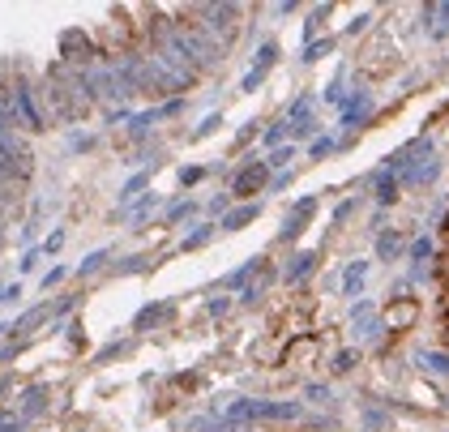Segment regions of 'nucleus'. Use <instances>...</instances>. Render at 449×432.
I'll return each mask as SVG.
<instances>
[{
  "label": "nucleus",
  "mask_w": 449,
  "mask_h": 432,
  "mask_svg": "<svg viewBox=\"0 0 449 432\" xmlns=\"http://www.w3.org/2000/svg\"><path fill=\"white\" fill-rule=\"evenodd\" d=\"M257 419H300V402H257Z\"/></svg>",
  "instance_id": "20e7f679"
},
{
  "label": "nucleus",
  "mask_w": 449,
  "mask_h": 432,
  "mask_svg": "<svg viewBox=\"0 0 449 432\" xmlns=\"http://www.w3.org/2000/svg\"><path fill=\"white\" fill-rule=\"evenodd\" d=\"M291 158H296V150H291V146H283V150H274V154L265 158V163H270V172H274V167H287Z\"/></svg>",
  "instance_id": "ddd939ff"
},
{
  "label": "nucleus",
  "mask_w": 449,
  "mask_h": 432,
  "mask_svg": "<svg viewBox=\"0 0 449 432\" xmlns=\"http://www.w3.org/2000/svg\"><path fill=\"white\" fill-rule=\"evenodd\" d=\"M411 317H415V300H403L398 308H389L385 321H389V326H403V321H411Z\"/></svg>",
  "instance_id": "f8f14e48"
},
{
  "label": "nucleus",
  "mask_w": 449,
  "mask_h": 432,
  "mask_svg": "<svg viewBox=\"0 0 449 432\" xmlns=\"http://www.w3.org/2000/svg\"><path fill=\"white\" fill-rule=\"evenodd\" d=\"M329 47H334V39H321V43H308V47H304V61H321V56H325V51H329Z\"/></svg>",
  "instance_id": "2eb2a0df"
},
{
  "label": "nucleus",
  "mask_w": 449,
  "mask_h": 432,
  "mask_svg": "<svg viewBox=\"0 0 449 432\" xmlns=\"http://www.w3.org/2000/svg\"><path fill=\"white\" fill-rule=\"evenodd\" d=\"M287 125H291V120L283 116V120H278L274 129H265V146H274V141H283V133H287Z\"/></svg>",
  "instance_id": "6ab92c4d"
},
{
  "label": "nucleus",
  "mask_w": 449,
  "mask_h": 432,
  "mask_svg": "<svg viewBox=\"0 0 449 432\" xmlns=\"http://www.w3.org/2000/svg\"><path fill=\"white\" fill-rule=\"evenodd\" d=\"M261 82H265V69H248V73H244V82H240V90H257Z\"/></svg>",
  "instance_id": "f3484780"
},
{
  "label": "nucleus",
  "mask_w": 449,
  "mask_h": 432,
  "mask_svg": "<svg viewBox=\"0 0 449 432\" xmlns=\"http://www.w3.org/2000/svg\"><path fill=\"white\" fill-rule=\"evenodd\" d=\"M312 269H317V253H300V257L287 265V274H283V279H287V283H300L304 274H312Z\"/></svg>",
  "instance_id": "0eeeda50"
},
{
  "label": "nucleus",
  "mask_w": 449,
  "mask_h": 432,
  "mask_svg": "<svg viewBox=\"0 0 449 432\" xmlns=\"http://www.w3.org/2000/svg\"><path fill=\"white\" fill-rule=\"evenodd\" d=\"M372 184H377V201H381V205H394V201H398V189H403V180H398L394 172H381Z\"/></svg>",
  "instance_id": "39448f33"
},
{
  "label": "nucleus",
  "mask_w": 449,
  "mask_h": 432,
  "mask_svg": "<svg viewBox=\"0 0 449 432\" xmlns=\"http://www.w3.org/2000/svg\"><path fill=\"white\" fill-rule=\"evenodd\" d=\"M265 180H270V163H248V167L232 180V197H253V193L265 189Z\"/></svg>",
  "instance_id": "f257e3e1"
},
{
  "label": "nucleus",
  "mask_w": 449,
  "mask_h": 432,
  "mask_svg": "<svg viewBox=\"0 0 449 432\" xmlns=\"http://www.w3.org/2000/svg\"><path fill=\"white\" fill-rule=\"evenodd\" d=\"M210 236H214V227H197V231H193V236L184 240V248H201V244H205Z\"/></svg>",
  "instance_id": "a211bd4d"
},
{
  "label": "nucleus",
  "mask_w": 449,
  "mask_h": 432,
  "mask_svg": "<svg viewBox=\"0 0 449 432\" xmlns=\"http://www.w3.org/2000/svg\"><path fill=\"white\" fill-rule=\"evenodd\" d=\"M334 146H339V141H334V137H317V141H312V150H308V154H312V158H321V154H329V150H334Z\"/></svg>",
  "instance_id": "412c9836"
},
{
  "label": "nucleus",
  "mask_w": 449,
  "mask_h": 432,
  "mask_svg": "<svg viewBox=\"0 0 449 432\" xmlns=\"http://www.w3.org/2000/svg\"><path fill=\"white\" fill-rule=\"evenodd\" d=\"M398 248H403V236H398V231H381V236H377V257H381V261L398 257Z\"/></svg>",
  "instance_id": "1a4fd4ad"
},
{
  "label": "nucleus",
  "mask_w": 449,
  "mask_h": 432,
  "mask_svg": "<svg viewBox=\"0 0 449 432\" xmlns=\"http://www.w3.org/2000/svg\"><path fill=\"white\" fill-rule=\"evenodd\" d=\"M355 368V351H339L334 355V372H351Z\"/></svg>",
  "instance_id": "dca6fc26"
},
{
  "label": "nucleus",
  "mask_w": 449,
  "mask_h": 432,
  "mask_svg": "<svg viewBox=\"0 0 449 432\" xmlns=\"http://www.w3.org/2000/svg\"><path fill=\"white\" fill-rule=\"evenodd\" d=\"M261 214V205L257 201H248V205H236L232 214H222V231H240V227H248L253 219Z\"/></svg>",
  "instance_id": "7ed1b4c3"
},
{
  "label": "nucleus",
  "mask_w": 449,
  "mask_h": 432,
  "mask_svg": "<svg viewBox=\"0 0 449 432\" xmlns=\"http://www.w3.org/2000/svg\"><path fill=\"white\" fill-rule=\"evenodd\" d=\"M167 312H172V304H150V308H141V312H137L133 326H137V330H150V326H158Z\"/></svg>",
  "instance_id": "6e6552de"
},
{
  "label": "nucleus",
  "mask_w": 449,
  "mask_h": 432,
  "mask_svg": "<svg viewBox=\"0 0 449 432\" xmlns=\"http://www.w3.org/2000/svg\"><path fill=\"white\" fill-rule=\"evenodd\" d=\"M103 257H107V253H90V257L82 261V274H90V269H99V261H103Z\"/></svg>",
  "instance_id": "5701e85b"
},
{
  "label": "nucleus",
  "mask_w": 449,
  "mask_h": 432,
  "mask_svg": "<svg viewBox=\"0 0 449 432\" xmlns=\"http://www.w3.org/2000/svg\"><path fill=\"white\" fill-rule=\"evenodd\" d=\"M419 364H424L428 372H441V376H449V351H424V355H419Z\"/></svg>",
  "instance_id": "9d476101"
},
{
  "label": "nucleus",
  "mask_w": 449,
  "mask_h": 432,
  "mask_svg": "<svg viewBox=\"0 0 449 432\" xmlns=\"http://www.w3.org/2000/svg\"><path fill=\"white\" fill-rule=\"evenodd\" d=\"M201 176H205V172H201V167H189V172H180V184H197V180H201Z\"/></svg>",
  "instance_id": "b1692460"
},
{
  "label": "nucleus",
  "mask_w": 449,
  "mask_h": 432,
  "mask_svg": "<svg viewBox=\"0 0 449 432\" xmlns=\"http://www.w3.org/2000/svg\"><path fill=\"white\" fill-rule=\"evenodd\" d=\"M428 257H432V240L424 236V240H415V244H411V261L419 265V261H428Z\"/></svg>",
  "instance_id": "4468645a"
},
{
  "label": "nucleus",
  "mask_w": 449,
  "mask_h": 432,
  "mask_svg": "<svg viewBox=\"0 0 449 432\" xmlns=\"http://www.w3.org/2000/svg\"><path fill=\"white\" fill-rule=\"evenodd\" d=\"M189 214H193V201H180V205H172V210H167V219H172V223H180V219H189Z\"/></svg>",
  "instance_id": "aec40b11"
},
{
  "label": "nucleus",
  "mask_w": 449,
  "mask_h": 432,
  "mask_svg": "<svg viewBox=\"0 0 449 432\" xmlns=\"http://www.w3.org/2000/svg\"><path fill=\"white\" fill-rule=\"evenodd\" d=\"M274 283V269H261V279L253 283V287H244V304H253V300H261V291Z\"/></svg>",
  "instance_id": "9b49d317"
},
{
  "label": "nucleus",
  "mask_w": 449,
  "mask_h": 432,
  "mask_svg": "<svg viewBox=\"0 0 449 432\" xmlns=\"http://www.w3.org/2000/svg\"><path fill=\"white\" fill-rule=\"evenodd\" d=\"M312 210H317V197H300L296 205H291V214H287V223H283V231H278V240L283 244H291L300 231H304V223L312 219Z\"/></svg>",
  "instance_id": "f03ea898"
},
{
  "label": "nucleus",
  "mask_w": 449,
  "mask_h": 432,
  "mask_svg": "<svg viewBox=\"0 0 449 432\" xmlns=\"http://www.w3.org/2000/svg\"><path fill=\"white\" fill-rule=\"evenodd\" d=\"M218 125H222V116H205V120H201V129H197L193 137H210V133H214Z\"/></svg>",
  "instance_id": "4be33fe9"
},
{
  "label": "nucleus",
  "mask_w": 449,
  "mask_h": 432,
  "mask_svg": "<svg viewBox=\"0 0 449 432\" xmlns=\"http://www.w3.org/2000/svg\"><path fill=\"white\" fill-rule=\"evenodd\" d=\"M146 180H150V176H133V180H129V184H125V193H120V197H133V193H137V189H141V184H146Z\"/></svg>",
  "instance_id": "393cba45"
},
{
  "label": "nucleus",
  "mask_w": 449,
  "mask_h": 432,
  "mask_svg": "<svg viewBox=\"0 0 449 432\" xmlns=\"http://www.w3.org/2000/svg\"><path fill=\"white\" fill-rule=\"evenodd\" d=\"M364 274H368V261H351V265L343 269V291H347V296H360Z\"/></svg>",
  "instance_id": "423d86ee"
},
{
  "label": "nucleus",
  "mask_w": 449,
  "mask_h": 432,
  "mask_svg": "<svg viewBox=\"0 0 449 432\" xmlns=\"http://www.w3.org/2000/svg\"><path fill=\"white\" fill-rule=\"evenodd\" d=\"M351 210H355V201H343L339 210H334V223H343V219H347V214H351Z\"/></svg>",
  "instance_id": "a878e982"
}]
</instances>
